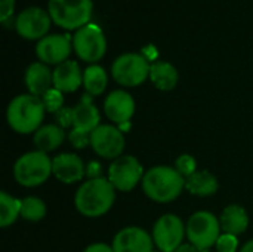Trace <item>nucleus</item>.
I'll return each mask as SVG.
<instances>
[{"label": "nucleus", "instance_id": "nucleus-37", "mask_svg": "<svg viewBox=\"0 0 253 252\" xmlns=\"http://www.w3.org/2000/svg\"><path fill=\"white\" fill-rule=\"evenodd\" d=\"M153 252H162V251H153Z\"/></svg>", "mask_w": 253, "mask_h": 252}, {"label": "nucleus", "instance_id": "nucleus-20", "mask_svg": "<svg viewBox=\"0 0 253 252\" xmlns=\"http://www.w3.org/2000/svg\"><path fill=\"white\" fill-rule=\"evenodd\" d=\"M219 223H221V230L224 233L239 236L246 232L249 226V215L243 206L233 203L222 211Z\"/></svg>", "mask_w": 253, "mask_h": 252}, {"label": "nucleus", "instance_id": "nucleus-36", "mask_svg": "<svg viewBox=\"0 0 253 252\" xmlns=\"http://www.w3.org/2000/svg\"><path fill=\"white\" fill-rule=\"evenodd\" d=\"M240 252H253V239L249 241L248 244H245V247L240 250Z\"/></svg>", "mask_w": 253, "mask_h": 252}, {"label": "nucleus", "instance_id": "nucleus-33", "mask_svg": "<svg viewBox=\"0 0 253 252\" xmlns=\"http://www.w3.org/2000/svg\"><path fill=\"white\" fill-rule=\"evenodd\" d=\"M86 175L89 177V180L99 178L101 177V165L98 162H90L86 168Z\"/></svg>", "mask_w": 253, "mask_h": 252}, {"label": "nucleus", "instance_id": "nucleus-11", "mask_svg": "<svg viewBox=\"0 0 253 252\" xmlns=\"http://www.w3.org/2000/svg\"><path fill=\"white\" fill-rule=\"evenodd\" d=\"M90 147L98 156L116 160L117 157L123 156L122 153L125 150V135L119 126L99 125L90 134Z\"/></svg>", "mask_w": 253, "mask_h": 252}, {"label": "nucleus", "instance_id": "nucleus-13", "mask_svg": "<svg viewBox=\"0 0 253 252\" xmlns=\"http://www.w3.org/2000/svg\"><path fill=\"white\" fill-rule=\"evenodd\" d=\"M36 53L43 64H62L68 61L71 53V43L68 36L61 34H49L39 40L36 46Z\"/></svg>", "mask_w": 253, "mask_h": 252}, {"label": "nucleus", "instance_id": "nucleus-1", "mask_svg": "<svg viewBox=\"0 0 253 252\" xmlns=\"http://www.w3.org/2000/svg\"><path fill=\"white\" fill-rule=\"evenodd\" d=\"M116 201V189L108 178L99 177L84 181L74 196L77 211L87 218L105 215Z\"/></svg>", "mask_w": 253, "mask_h": 252}, {"label": "nucleus", "instance_id": "nucleus-34", "mask_svg": "<svg viewBox=\"0 0 253 252\" xmlns=\"http://www.w3.org/2000/svg\"><path fill=\"white\" fill-rule=\"evenodd\" d=\"M83 252H114L113 248L107 244H92Z\"/></svg>", "mask_w": 253, "mask_h": 252}, {"label": "nucleus", "instance_id": "nucleus-17", "mask_svg": "<svg viewBox=\"0 0 253 252\" xmlns=\"http://www.w3.org/2000/svg\"><path fill=\"white\" fill-rule=\"evenodd\" d=\"M24 82L31 95L42 98L53 86V71L43 62H33L25 70Z\"/></svg>", "mask_w": 253, "mask_h": 252}, {"label": "nucleus", "instance_id": "nucleus-24", "mask_svg": "<svg viewBox=\"0 0 253 252\" xmlns=\"http://www.w3.org/2000/svg\"><path fill=\"white\" fill-rule=\"evenodd\" d=\"M108 85L107 71L101 65H89L83 73V86L86 92L92 97L101 95Z\"/></svg>", "mask_w": 253, "mask_h": 252}, {"label": "nucleus", "instance_id": "nucleus-32", "mask_svg": "<svg viewBox=\"0 0 253 252\" xmlns=\"http://www.w3.org/2000/svg\"><path fill=\"white\" fill-rule=\"evenodd\" d=\"M15 9V0H0V21L6 22Z\"/></svg>", "mask_w": 253, "mask_h": 252}, {"label": "nucleus", "instance_id": "nucleus-2", "mask_svg": "<svg viewBox=\"0 0 253 252\" xmlns=\"http://www.w3.org/2000/svg\"><path fill=\"white\" fill-rule=\"evenodd\" d=\"M185 189V178L172 166H154L144 174L142 190L157 203L175 201Z\"/></svg>", "mask_w": 253, "mask_h": 252}, {"label": "nucleus", "instance_id": "nucleus-15", "mask_svg": "<svg viewBox=\"0 0 253 252\" xmlns=\"http://www.w3.org/2000/svg\"><path fill=\"white\" fill-rule=\"evenodd\" d=\"M105 116L117 126L130 122L135 114V100L126 91H113L104 101Z\"/></svg>", "mask_w": 253, "mask_h": 252}, {"label": "nucleus", "instance_id": "nucleus-21", "mask_svg": "<svg viewBox=\"0 0 253 252\" xmlns=\"http://www.w3.org/2000/svg\"><path fill=\"white\" fill-rule=\"evenodd\" d=\"M64 140H65L64 128H61L59 125H55V123L40 126L34 132V137H33L36 149L43 153L56 150L64 143Z\"/></svg>", "mask_w": 253, "mask_h": 252}, {"label": "nucleus", "instance_id": "nucleus-27", "mask_svg": "<svg viewBox=\"0 0 253 252\" xmlns=\"http://www.w3.org/2000/svg\"><path fill=\"white\" fill-rule=\"evenodd\" d=\"M42 101H43V104H44L46 111L53 113V114L58 113V111L64 107V95H62L61 91H58V89H55V88L49 89V91L42 97Z\"/></svg>", "mask_w": 253, "mask_h": 252}, {"label": "nucleus", "instance_id": "nucleus-10", "mask_svg": "<svg viewBox=\"0 0 253 252\" xmlns=\"http://www.w3.org/2000/svg\"><path fill=\"white\" fill-rule=\"evenodd\" d=\"M144 178V168L135 156H120L108 168V180L119 192L133 190Z\"/></svg>", "mask_w": 253, "mask_h": 252}, {"label": "nucleus", "instance_id": "nucleus-25", "mask_svg": "<svg viewBox=\"0 0 253 252\" xmlns=\"http://www.w3.org/2000/svg\"><path fill=\"white\" fill-rule=\"evenodd\" d=\"M21 217V201L7 195L6 192L0 193V226L3 229L9 227Z\"/></svg>", "mask_w": 253, "mask_h": 252}, {"label": "nucleus", "instance_id": "nucleus-26", "mask_svg": "<svg viewBox=\"0 0 253 252\" xmlns=\"http://www.w3.org/2000/svg\"><path fill=\"white\" fill-rule=\"evenodd\" d=\"M46 215V205L42 199L28 196L21 201V217L27 221L36 223L43 220Z\"/></svg>", "mask_w": 253, "mask_h": 252}, {"label": "nucleus", "instance_id": "nucleus-22", "mask_svg": "<svg viewBox=\"0 0 253 252\" xmlns=\"http://www.w3.org/2000/svg\"><path fill=\"white\" fill-rule=\"evenodd\" d=\"M218 187L219 184L216 177L205 169L197 171L188 178H185V189L194 196H200V198L212 196L218 192Z\"/></svg>", "mask_w": 253, "mask_h": 252}, {"label": "nucleus", "instance_id": "nucleus-4", "mask_svg": "<svg viewBox=\"0 0 253 252\" xmlns=\"http://www.w3.org/2000/svg\"><path fill=\"white\" fill-rule=\"evenodd\" d=\"M52 175V160L47 153L34 150L22 154L13 165V177L24 187H37Z\"/></svg>", "mask_w": 253, "mask_h": 252}, {"label": "nucleus", "instance_id": "nucleus-23", "mask_svg": "<svg viewBox=\"0 0 253 252\" xmlns=\"http://www.w3.org/2000/svg\"><path fill=\"white\" fill-rule=\"evenodd\" d=\"M150 79L160 91H172L179 80L178 70L170 62H154L150 68Z\"/></svg>", "mask_w": 253, "mask_h": 252}, {"label": "nucleus", "instance_id": "nucleus-14", "mask_svg": "<svg viewBox=\"0 0 253 252\" xmlns=\"http://www.w3.org/2000/svg\"><path fill=\"white\" fill-rule=\"evenodd\" d=\"M153 236L136 226L122 229L113 239L114 252H153Z\"/></svg>", "mask_w": 253, "mask_h": 252}, {"label": "nucleus", "instance_id": "nucleus-12", "mask_svg": "<svg viewBox=\"0 0 253 252\" xmlns=\"http://www.w3.org/2000/svg\"><path fill=\"white\" fill-rule=\"evenodd\" d=\"M50 22H52V18L47 10L37 7V6H31L18 15L15 21V28L18 34L24 39L42 40L43 37H46L50 28Z\"/></svg>", "mask_w": 253, "mask_h": 252}, {"label": "nucleus", "instance_id": "nucleus-30", "mask_svg": "<svg viewBox=\"0 0 253 252\" xmlns=\"http://www.w3.org/2000/svg\"><path fill=\"white\" fill-rule=\"evenodd\" d=\"M216 251L218 252H237L239 248V239L234 235L222 233L216 242Z\"/></svg>", "mask_w": 253, "mask_h": 252}, {"label": "nucleus", "instance_id": "nucleus-9", "mask_svg": "<svg viewBox=\"0 0 253 252\" xmlns=\"http://www.w3.org/2000/svg\"><path fill=\"white\" fill-rule=\"evenodd\" d=\"M187 236L185 226L178 215H162L153 227L154 245L162 252H175Z\"/></svg>", "mask_w": 253, "mask_h": 252}, {"label": "nucleus", "instance_id": "nucleus-6", "mask_svg": "<svg viewBox=\"0 0 253 252\" xmlns=\"http://www.w3.org/2000/svg\"><path fill=\"white\" fill-rule=\"evenodd\" d=\"M187 238L199 251H206L216 245L221 236V223L209 211H199L193 214L185 226Z\"/></svg>", "mask_w": 253, "mask_h": 252}, {"label": "nucleus", "instance_id": "nucleus-18", "mask_svg": "<svg viewBox=\"0 0 253 252\" xmlns=\"http://www.w3.org/2000/svg\"><path fill=\"white\" fill-rule=\"evenodd\" d=\"M83 83V74L76 61H65L53 70V88L64 92H74Z\"/></svg>", "mask_w": 253, "mask_h": 252}, {"label": "nucleus", "instance_id": "nucleus-3", "mask_svg": "<svg viewBox=\"0 0 253 252\" xmlns=\"http://www.w3.org/2000/svg\"><path fill=\"white\" fill-rule=\"evenodd\" d=\"M44 104L40 97L24 94L15 97L6 111V119L9 126L18 134L36 132L44 119Z\"/></svg>", "mask_w": 253, "mask_h": 252}, {"label": "nucleus", "instance_id": "nucleus-7", "mask_svg": "<svg viewBox=\"0 0 253 252\" xmlns=\"http://www.w3.org/2000/svg\"><path fill=\"white\" fill-rule=\"evenodd\" d=\"M151 64L141 53H123L111 65L114 80L122 86H138L150 77Z\"/></svg>", "mask_w": 253, "mask_h": 252}, {"label": "nucleus", "instance_id": "nucleus-35", "mask_svg": "<svg viewBox=\"0 0 253 252\" xmlns=\"http://www.w3.org/2000/svg\"><path fill=\"white\" fill-rule=\"evenodd\" d=\"M175 252H200L194 245H191V244H182L178 250Z\"/></svg>", "mask_w": 253, "mask_h": 252}, {"label": "nucleus", "instance_id": "nucleus-29", "mask_svg": "<svg viewBox=\"0 0 253 252\" xmlns=\"http://www.w3.org/2000/svg\"><path fill=\"white\" fill-rule=\"evenodd\" d=\"M90 134L92 132H86V131L73 128L71 132L68 134V140L73 144V147H76V149H86L87 146H90Z\"/></svg>", "mask_w": 253, "mask_h": 252}, {"label": "nucleus", "instance_id": "nucleus-16", "mask_svg": "<svg viewBox=\"0 0 253 252\" xmlns=\"http://www.w3.org/2000/svg\"><path fill=\"white\" fill-rule=\"evenodd\" d=\"M52 174L64 184H74L86 175V166L77 154L62 153L52 160Z\"/></svg>", "mask_w": 253, "mask_h": 252}, {"label": "nucleus", "instance_id": "nucleus-8", "mask_svg": "<svg viewBox=\"0 0 253 252\" xmlns=\"http://www.w3.org/2000/svg\"><path fill=\"white\" fill-rule=\"evenodd\" d=\"M73 46L80 59L86 62L99 61L107 52V40L96 24H86L73 37Z\"/></svg>", "mask_w": 253, "mask_h": 252}, {"label": "nucleus", "instance_id": "nucleus-28", "mask_svg": "<svg viewBox=\"0 0 253 252\" xmlns=\"http://www.w3.org/2000/svg\"><path fill=\"white\" fill-rule=\"evenodd\" d=\"M175 169L184 178H188L190 175L197 172V162L191 154H181L175 162Z\"/></svg>", "mask_w": 253, "mask_h": 252}, {"label": "nucleus", "instance_id": "nucleus-19", "mask_svg": "<svg viewBox=\"0 0 253 252\" xmlns=\"http://www.w3.org/2000/svg\"><path fill=\"white\" fill-rule=\"evenodd\" d=\"M99 111L92 102V95L86 94L82 97L80 102L73 107V128L92 132L99 126Z\"/></svg>", "mask_w": 253, "mask_h": 252}, {"label": "nucleus", "instance_id": "nucleus-5", "mask_svg": "<svg viewBox=\"0 0 253 252\" xmlns=\"http://www.w3.org/2000/svg\"><path fill=\"white\" fill-rule=\"evenodd\" d=\"M47 12L56 25L65 30H79L89 24L92 0H49Z\"/></svg>", "mask_w": 253, "mask_h": 252}, {"label": "nucleus", "instance_id": "nucleus-31", "mask_svg": "<svg viewBox=\"0 0 253 252\" xmlns=\"http://www.w3.org/2000/svg\"><path fill=\"white\" fill-rule=\"evenodd\" d=\"M55 120L56 125H59L64 129L73 126V108L62 107L58 113H55Z\"/></svg>", "mask_w": 253, "mask_h": 252}]
</instances>
